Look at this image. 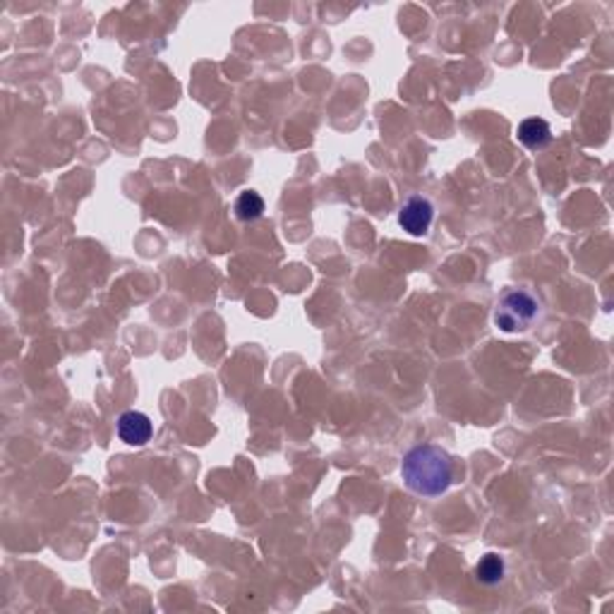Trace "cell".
<instances>
[{
    "instance_id": "1",
    "label": "cell",
    "mask_w": 614,
    "mask_h": 614,
    "mask_svg": "<svg viewBox=\"0 0 614 614\" xmlns=\"http://www.w3.org/2000/svg\"><path fill=\"white\" fill-rule=\"evenodd\" d=\"M401 475L408 490L423 497H439L454 480V464L437 444H417L403 456Z\"/></svg>"
},
{
    "instance_id": "2",
    "label": "cell",
    "mask_w": 614,
    "mask_h": 614,
    "mask_svg": "<svg viewBox=\"0 0 614 614\" xmlns=\"http://www.w3.org/2000/svg\"><path fill=\"white\" fill-rule=\"evenodd\" d=\"M538 312L540 302L531 291L512 288L499 298L497 310H494V324L506 334H513V331H523V329L531 327Z\"/></svg>"
},
{
    "instance_id": "3",
    "label": "cell",
    "mask_w": 614,
    "mask_h": 614,
    "mask_svg": "<svg viewBox=\"0 0 614 614\" xmlns=\"http://www.w3.org/2000/svg\"><path fill=\"white\" fill-rule=\"evenodd\" d=\"M432 219H435V206L430 205V199L417 197V195L410 197L401 206V214H398V224L410 235H425V233L430 231Z\"/></svg>"
},
{
    "instance_id": "4",
    "label": "cell",
    "mask_w": 614,
    "mask_h": 614,
    "mask_svg": "<svg viewBox=\"0 0 614 614\" xmlns=\"http://www.w3.org/2000/svg\"><path fill=\"white\" fill-rule=\"evenodd\" d=\"M154 435L151 420L139 410H125L123 416L118 417V437L123 439L130 446H144Z\"/></svg>"
},
{
    "instance_id": "5",
    "label": "cell",
    "mask_w": 614,
    "mask_h": 614,
    "mask_svg": "<svg viewBox=\"0 0 614 614\" xmlns=\"http://www.w3.org/2000/svg\"><path fill=\"white\" fill-rule=\"evenodd\" d=\"M519 142L526 147V149H545L547 144L552 142V128L542 118H526L523 123L519 125Z\"/></svg>"
},
{
    "instance_id": "6",
    "label": "cell",
    "mask_w": 614,
    "mask_h": 614,
    "mask_svg": "<svg viewBox=\"0 0 614 614\" xmlns=\"http://www.w3.org/2000/svg\"><path fill=\"white\" fill-rule=\"evenodd\" d=\"M233 212L240 221H257L264 214V199H262L260 192L254 190L240 192L235 205H233Z\"/></svg>"
},
{
    "instance_id": "7",
    "label": "cell",
    "mask_w": 614,
    "mask_h": 614,
    "mask_svg": "<svg viewBox=\"0 0 614 614\" xmlns=\"http://www.w3.org/2000/svg\"><path fill=\"white\" fill-rule=\"evenodd\" d=\"M506 564L504 560L499 557V554H484L483 560L478 561V567H475V576H478L480 583L484 586H497L499 580L504 579Z\"/></svg>"
}]
</instances>
